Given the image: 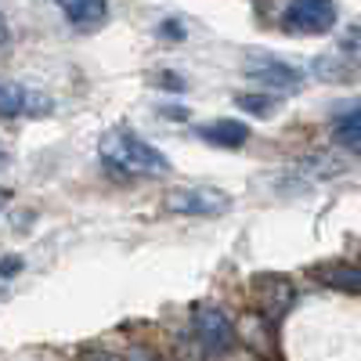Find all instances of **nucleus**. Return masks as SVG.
I'll use <instances>...</instances> for the list:
<instances>
[{
    "mask_svg": "<svg viewBox=\"0 0 361 361\" xmlns=\"http://www.w3.org/2000/svg\"><path fill=\"white\" fill-rule=\"evenodd\" d=\"M98 152L112 170L130 173V177H163L170 170V159L159 148L148 145L141 134H130V130H109L98 141Z\"/></svg>",
    "mask_w": 361,
    "mask_h": 361,
    "instance_id": "1",
    "label": "nucleus"
},
{
    "mask_svg": "<svg viewBox=\"0 0 361 361\" xmlns=\"http://www.w3.org/2000/svg\"><path fill=\"white\" fill-rule=\"evenodd\" d=\"M282 22L300 37H322L329 29H336L340 11H336V0H289Z\"/></svg>",
    "mask_w": 361,
    "mask_h": 361,
    "instance_id": "2",
    "label": "nucleus"
},
{
    "mask_svg": "<svg viewBox=\"0 0 361 361\" xmlns=\"http://www.w3.org/2000/svg\"><path fill=\"white\" fill-rule=\"evenodd\" d=\"M231 206L228 192L209 188V185H192V188H173L166 195V209L180 217H217Z\"/></svg>",
    "mask_w": 361,
    "mask_h": 361,
    "instance_id": "3",
    "label": "nucleus"
},
{
    "mask_svg": "<svg viewBox=\"0 0 361 361\" xmlns=\"http://www.w3.org/2000/svg\"><path fill=\"white\" fill-rule=\"evenodd\" d=\"M192 333L195 340L209 350V354H228L235 347V325L231 318L221 311V307H209V304H199L192 311Z\"/></svg>",
    "mask_w": 361,
    "mask_h": 361,
    "instance_id": "4",
    "label": "nucleus"
},
{
    "mask_svg": "<svg viewBox=\"0 0 361 361\" xmlns=\"http://www.w3.org/2000/svg\"><path fill=\"white\" fill-rule=\"evenodd\" d=\"M246 76L257 87L271 90V94H275V90H279V94H293V90H300V83H304V73L286 66V62H279V58H257V62L246 66Z\"/></svg>",
    "mask_w": 361,
    "mask_h": 361,
    "instance_id": "5",
    "label": "nucleus"
},
{
    "mask_svg": "<svg viewBox=\"0 0 361 361\" xmlns=\"http://www.w3.org/2000/svg\"><path fill=\"white\" fill-rule=\"evenodd\" d=\"M199 137L214 148H243L250 141V127L243 119H214V123H202Z\"/></svg>",
    "mask_w": 361,
    "mask_h": 361,
    "instance_id": "6",
    "label": "nucleus"
},
{
    "mask_svg": "<svg viewBox=\"0 0 361 361\" xmlns=\"http://www.w3.org/2000/svg\"><path fill=\"white\" fill-rule=\"evenodd\" d=\"M33 105H40L44 112L51 109V102L33 98L25 87H18L15 80H0V116H22V112H37Z\"/></svg>",
    "mask_w": 361,
    "mask_h": 361,
    "instance_id": "7",
    "label": "nucleus"
},
{
    "mask_svg": "<svg viewBox=\"0 0 361 361\" xmlns=\"http://www.w3.org/2000/svg\"><path fill=\"white\" fill-rule=\"evenodd\" d=\"M73 25H102L109 18V0H54Z\"/></svg>",
    "mask_w": 361,
    "mask_h": 361,
    "instance_id": "8",
    "label": "nucleus"
},
{
    "mask_svg": "<svg viewBox=\"0 0 361 361\" xmlns=\"http://www.w3.org/2000/svg\"><path fill=\"white\" fill-rule=\"evenodd\" d=\"M318 279L333 289L343 293H361V267L357 264H333V267H318Z\"/></svg>",
    "mask_w": 361,
    "mask_h": 361,
    "instance_id": "9",
    "label": "nucleus"
},
{
    "mask_svg": "<svg viewBox=\"0 0 361 361\" xmlns=\"http://www.w3.org/2000/svg\"><path fill=\"white\" fill-rule=\"evenodd\" d=\"M235 102H238V109H246V112H253L260 119H267L271 112H275V98L271 94H238Z\"/></svg>",
    "mask_w": 361,
    "mask_h": 361,
    "instance_id": "10",
    "label": "nucleus"
},
{
    "mask_svg": "<svg viewBox=\"0 0 361 361\" xmlns=\"http://www.w3.org/2000/svg\"><path fill=\"white\" fill-rule=\"evenodd\" d=\"M336 130H354L361 127V102H350V105H340V112L333 116Z\"/></svg>",
    "mask_w": 361,
    "mask_h": 361,
    "instance_id": "11",
    "label": "nucleus"
},
{
    "mask_svg": "<svg viewBox=\"0 0 361 361\" xmlns=\"http://www.w3.org/2000/svg\"><path fill=\"white\" fill-rule=\"evenodd\" d=\"M343 51L347 54H361V25H354L350 33L343 37Z\"/></svg>",
    "mask_w": 361,
    "mask_h": 361,
    "instance_id": "12",
    "label": "nucleus"
},
{
    "mask_svg": "<svg viewBox=\"0 0 361 361\" xmlns=\"http://www.w3.org/2000/svg\"><path fill=\"white\" fill-rule=\"evenodd\" d=\"M156 83H159V87H170V90H185V80H180L177 73H159Z\"/></svg>",
    "mask_w": 361,
    "mask_h": 361,
    "instance_id": "13",
    "label": "nucleus"
},
{
    "mask_svg": "<svg viewBox=\"0 0 361 361\" xmlns=\"http://www.w3.org/2000/svg\"><path fill=\"white\" fill-rule=\"evenodd\" d=\"M80 361H119L116 354H105V350H90V354H83Z\"/></svg>",
    "mask_w": 361,
    "mask_h": 361,
    "instance_id": "14",
    "label": "nucleus"
},
{
    "mask_svg": "<svg viewBox=\"0 0 361 361\" xmlns=\"http://www.w3.org/2000/svg\"><path fill=\"white\" fill-rule=\"evenodd\" d=\"M22 267V260H4L0 264V275H11V271H18Z\"/></svg>",
    "mask_w": 361,
    "mask_h": 361,
    "instance_id": "15",
    "label": "nucleus"
},
{
    "mask_svg": "<svg viewBox=\"0 0 361 361\" xmlns=\"http://www.w3.org/2000/svg\"><path fill=\"white\" fill-rule=\"evenodd\" d=\"M8 37H11L8 33V18H4V11H0V44H8Z\"/></svg>",
    "mask_w": 361,
    "mask_h": 361,
    "instance_id": "16",
    "label": "nucleus"
},
{
    "mask_svg": "<svg viewBox=\"0 0 361 361\" xmlns=\"http://www.w3.org/2000/svg\"><path fill=\"white\" fill-rule=\"evenodd\" d=\"M130 361H156V357L148 354V350H134V354H130Z\"/></svg>",
    "mask_w": 361,
    "mask_h": 361,
    "instance_id": "17",
    "label": "nucleus"
},
{
    "mask_svg": "<svg viewBox=\"0 0 361 361\" xmlns=\"http://www.w3.org/2000/svg\"><path fill=\"white\" fill-rule=\"evenodd\" d=\"M8 206V188H0V209Z\"/></svg>",
    "mask_w": 361,
    "mask_h": 361,
    "instance_id": "18",
    "label": "nucleus"
},
{
    "mask_svg": "<svg viewBox=\"0 0 361 361\" xmlns=\"http://www.w3.org/2000/svg\"><path fill=\"white\" fill-rule=\"evenodd\" d=\"M357 267H361V257H357Z\"/></svg>",
    "mask_w": 361,
    "mask_h": 361,
    "instance_id": "19",
    "label": "nucleus"
},
{
    "mask_svg": "<svg viewBox=\"0 0 361 361\" xmlns=\"http://www.w3.org/2000/svg\"><path fill=\"white\" fill-rule=\"evenodd\" d=\"M0 159H4V152H0Z\"/></svg>",
    "mask_w": 361,
    "mask_h": 361,
    "instance_id": "20",
    "label": "nucleus"
}]
</instances>
